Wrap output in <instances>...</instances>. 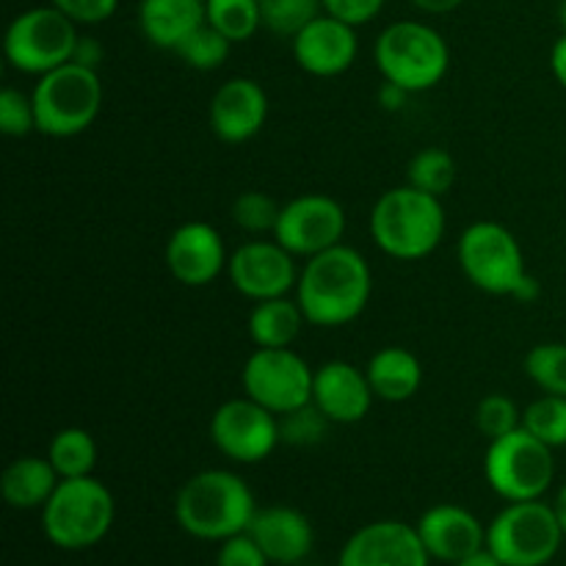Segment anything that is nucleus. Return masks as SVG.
Here are the masks:
<instances>
[{"mask_svg":"<svg viewBox=\"0 0 566 566\" xmlns=\"http://www.w3.org/2000/svg\"><path fill=\"white\" fill-rule=\"evenodd\" d=\"M374 293L370 265L357 249L337 243L315 254L298 271L296 302L307 324L335 329L357 321Z\"/></svg>","mask_w":566,"mask_h":566,"instance_id":"1","label":"nucleus"},{"mask_svg":"<svg viewBox=\"0 0 566 566\" xmlns=\"http://www.w3.org/2000/svg\"><path fill=\"white\" fill-rule=\"evenodd\" d=\"M258 514L252 490L232 470H202L180 486L175 501L177 525L202 542H224L247 534Z\"/></svg>","mask_w":566,"mask_h":566,"instance_id":"2","label":"nucleus"},{"mask_svg":"<svg viewBox=\"0 0 566 566\" xmlns=\"http://www.w3.org/2000/svg\"><path fill=\"white\" fill-rule=\"evenodd\" d=\"M446 235L442 199L415 186H398L381 193L370 210V238L396 260H423Z\"/></svg>","mask_w":566,"mask_h":566,"instance_id":"3","label":"nucleus"},{"mask_svg":"<svg viewBox=\"0 0 566 566\" xmlns=\"http://www.w3.org/2000/svg\"><path fill=\"white\" fill-rule=\"evenodd\" d=\"M116 503L108 486L94 475L61 479L42 509V531L61 551H88L108 536Z\"/></svg>","mask_w":566,"mask_h":566,"instance_id":"4","label":"nucleus"},{"mask_svg":"<svg viewBox=\"0 0 566 566\" xmlns=\"http://www.w3.org/2000/svg\"><path fill=\"white\" fill-rule=\"evenodd\" d=\"M374 59L385 81L418 94L442 83L451 66V48L437 28L420 20H398L379 33Z\"/></svg>","mask_w":566,"mask_h":566,"instance_id":"5","label":"nucleus"},{"mask_svg":"<svg viewBox=\"0 0 566 566\" xmlns=\"http://www.w3.org/2000/svg\"><path fill=\"white\" fill-rule=\"evenodd\" d=\"M36 108V130L50 138H72L86 133L103 108V83L97 70L70 64L48 72L31 92Z\"/></svg>","mask_w":566,"mask_h":566,"instance_id":"6","label":"nucleus"},{"mask_svg":"<svg viewBox=\"0 0 566 566\" xmlns=\"http://www.w3.org/2000/svg\"><path fill=\"white\" fill-rule=\"evenodd\" d=\"M566 539L558 514L545 501L509 503L486 528V551L503 566H545Z\"/></svg>","mask_w":566,"mask_h":566,"instance_id":"7","label":"nucleus"},{"mask_svg":"<svg viewBox=\"0 0 566 566\" xmlns=\"http://www.w3.org/2000/svg\"><path fill=\"white\" fill-rule=\"evenodd\" d=\"M77 39H81L77 22L70 20L64 11L55 9L53 3L33 6L9 22L3 53L17 72L42 77L70 64Z\"/></svg>","mask_w":566,"mask_h":566,"instance_id":"8","label":"nucleus"},{"mask_svg":"<svg viewBox=\"0 0 566 566\" xmlns=\"http://www.w3.org/2000/svg\"><path fill=\"white\" fill-rule=\"evenodd\" d=\"M486 484L506 503L542 501L556 479L553 448L517 429L490 442L484 457Z\"/></svg>","mask_w":566,"mask_h":566,"instance_id":"9","label":"nucleus"},{"mask_svg":"<svg viewBox=\"0 0 566 566\" xmlns=\"http://www.w3.org/2000/svg\"><path fill=\"white\" fill-rule=\"evenodd\" d=\"M457 260L464 276L490 296H512L525 280V254L509 227L497 221H475L457 243Z\"/></svg>","mask_w":566,"mask_h":566,"instance_id":"10","label":"nucleus"},{"mask_svg":"<svg viewBox=\"0 0 566 566\" xmlns=\"http://www.w3.org/2000/svg\"><path fill=\"white\" fill-rule=\"evenodd\" d=\"M315 370L293 348H258L243 365V392L274 415L313 401Z\"/></svg>","mask_w":566,"mask_h":566,"instance_id":"11","label":"nucleus"},{"mask_svg":"<svg viewBox=\"0 0 566 566\" xmlns=\"http://www.w3.org/2000/svg\"><path fill=\"white\" fill-rule=\"evenodd\" d=\"M210 442L235 464H258L282 442L280 415L249 396L224 401L210 418Z\"/></svg>","mask_w":566,"mask_h":566,"instance_id":"12","label":"nucleus"},{"mask_svg":"<svg viewBox=\"0 0 566 566\" xmlns=\"http://www.w3.org/2000/svg\"><path fill=\"white\" fill-rule=\"evenodd\" d=\"M346 210L326 193H302L282 205L274 238L293 258H315L326 249L343 243Z\"/></svg>","mask_w":566,"mask_h":566,"instance_id":"13","label":"nucleus"},{"mask_svg":"<svg viewBox=\"0 0 566 566\" xmlns=\"http://www.w3.org/2000/svg\"><path fill=\"white\" fill-rule=\"evenodd\" d=\"M298 271L302 269L296 265V258L276 238L274 241H265V238L247 241L230 254V263H227L232 287L252 302L280 298L296 291Z\"/></svg>","mask_w":566,"mask_h":566,"instance_id":"14","label":"nucleus"},{"mask_svg":"<svg viewBox=\"0 0 566 566\" xmlns=\"http://www.w3.org/2000/svg\"><path fill=\"white\" fill-rule=\"evenodd\" d=\"M431 556L418 528L398 520L368 523L348 536L337 566H429Z\"/></svg>","mask_w":566,"mask_h":566,"instance_id":"15","label":"nucleus"},{"mask_svg":"<svg viewBox=\"0 0 566 566\" xmlns=\"http://www.w3.org/2000/svg\"><path fill=\"white\" fill-rule=\"evenodd\" d=\"M166 269L180 285L205 287L227 271L230 254L219 230L208 221H186L166 241Z\"/></svg>","mask_w":566,"mask_h":566,"instance_id":"16","label":"nucleus"},{"mask_svg":"<svg viewBox=\"0 0 566 566\" xmlns=\"http://www.w3.org/2000/svg\"><path fill=\"white\" fill-rule=\"evenodd\" d=\"M291 42L296 64L315 77L343 75L352 70L359 53L357 28L326 11L315 17L307 28H302Z\"/></svg>","mask_w":566,"mask_h":566,"instance_id":"17","label":"nucleus"},{"mask_svg":"<svg viewBox=\"0 0 566 566\" xmlns=\"http://www.w3.org/2000/svg\"><path fill=\"white\" fill-rule=\"evenodd\" d=\"M210 130L224 144L258 136L269 119V94L254 77H230L210 99Z\"/></svg>","mask_w":566,"mask_h":566,"instance_id":"18","label":"nucleus"},{"mask_svg":"<svg viewBox=\"0 0 566 566\" xmlns=\"http://www.w3.org/2000/svg\"><path fill=\"white\" fill-rule=\"evenodd\" d=\"M374 387L368 374L346 359H332L315 368L313 403L337 426H352L368 418L374 407Z\"/></svg>","mask_w":566,"mask_h":566,"instance_id":"19","label":"nucleus"},{"mask_svg":"<svg viewBox=\"0 0 566 566\" xmlns=\"http://www.w3.org/2000/svg\"><path fill=\"white\" fill-rule=\"evenodd\" d=\"M415 528H418L429 556L442 564L453 566L486 547V528L481 525V520L457 503L431 506Z\"/></svg>","mask_w":566,"mask_h":566,"instance_id":"20","label":"nucleus"},{"mask_svg":"<svg viewBox=\"0 0 566 566\" xmlns=\"http://www.w3.org/2000/svg\"><path fill=\"white\" fill-rule=\"evenodd\" d=\"M247 534L258 542L271 564L280 566L302 564L315 542L310 520L293 506L258 509Z\"/></svg>","mask_w":566,"mask_h":566,"instance_id":"21","label":"nucleus"},{"mask_svg":"<svg viewBox=\"0 0 566 566\" xmlns=\"http://www.w3.org/2000/svg\"><path fill=\"white\" fill-rule=\"evenodd\" d=\"M208 22L205 0H142L138 25L144 39L160 50H177L199 25Z\"/></svg>","mask_w":566,"mask_h":566,"instance_id":"22","label":"nucleus"},{"mask_svg":"<svg viewBox=\"0 0 566 566\" xmlns=\"http://www.w3.org/2000/svg\"><path fill=\"white\" fill-rule=\"evenodd\" d=\"M365 374H368L376 398L387 403L409 401L418 396L420 385H423V365L409 348L401 346L379 348L370 357Z\"/></svg>","mask_w":566,"mask_h":566,"instance_id":"23","label":"nucleus"},{"mask_svg":"<svg viewBox=\"0 0 566 566\" xmlns=\"http://www.w3.org/2000/svg\"><path fill=\"white\" fill-rule=\"evenodd\" d=\"M61 484V475L42 457H20L3 470L0 492L11 509H44V503L53 497L55 486Z\"/></svg>","mask_w":566,"mask_h":566,"instance_id":"24","label":"nucleus"},{"mask_svg":"<svg viewBox=\"0 0 566 566\" xmlns=\"http://www.w3.org/2000/svg\"><path fill=\"white\" fill-rule=\"evenodd\" d=\"M307 324L296 298L280 296L254 302L249 313V337L258 348H291Z\"/></svg>","mask_w":566,"mask_h":566,"instance_id":"25","label":"nucleus"},{"mask_svg":"<svg viewBox=\"0 0 566 566\" xmlns=\"http://www.w3.org/2000/svg\"><path fill=\"white\" fill-rule=\"evenodd\" d=\"M48 459L61 479H83L97 468V442L86 429L70 426V429L55 431L48 448Z\"/></svg>","mask_w":566,"mask_h":566,"instance_id":"26","label":"nucleus"},{"mask_svg":"<svg viewBox=\"0 0 566 566\" xmlns=\"http://www.w3.org/2000/svg\"><path fill=\"white\" fill-rule=\"evenodd\" d=\"M208 25L224 33L232 44L247 42L263 28L260 0H205Z\"/></svg>","mask_w":566,"mask_h":566,"instance_id":"27","label":"nucleus"},{"mask_svg":"<svg viewBox=\"0 0 566 566\" xmlns=\"http://www.w3.org/2000/svg\"><path fill=\"white\" fill-rule=\"evenodd\" d=\"M407 182L442 199L451 191L453 182H457V160L442 147L420 149L418 155H412L407 166Z\"/></svg>","mask_w":566,"mask_h":566,"instance_id":"28","label":"nucleus"},{"mask_svg":"<svg viewBox=\"0 0 566 566\" xmlns=\"http://www.w3.org/2000/svg\"><path fill=\"white\" fill-rule=\"evenodd\" d=\"M523 429L556 448L566 446V396H539L523 409Z\"/></svg>","mask_w":566,"mask_h":566,"instance_id":"29","label":"nucleus"},{"mask_svg":"<svg viewBox=\"0 0 566 566\" xmlns=\"http://www.w3.org/2000/svg\"><path fill=\"white\" fill-rule=\"evenodd\" d=\"M525 376L547 396H566V343H539L525 354Z\"/></svg>","mask_w":566,"mask_h":566,"instance_id":"30","label":"nucleus"},{"mask_svg":"<svg viewBox=\"0 0 566 566\" xmlns=\"http://www.w3.org/2000/svg\"><path fill=\"white\" fill-rule=\"evenodd\" d=\"M263 28L274 36L293 39L302 28H307L315 17L324 14L321 0H260Z\"/></svg>","mask_w":566,"mask_h":566,"instance_id":"31","label":"nucleus"},{"mask_svg":"<svg viewBox=\"0 0 566 566\" xmlns=\"http://www.w3.org/2000/svg\"><path fill=\"white\" fill-rule=\"evenodd\" d=\"M230 48H232L230 39H227L224 33L216 31L213 25H208V22H205V25H199L197 31H193L191 36H188L186 42L175 50V53L180 55L182 64L191 66V70L213 72V70H219L227 59H230Z\"/></svg>","mask_w":566,"mask_h":566,"instance_id":"32","label":"nucleus"},{"mask_svg":"<svg viewBox=\"0 0 566 566\" xmlns=\"http://www.w3.org/2000/svg\"><path fill=\"white\" fill-rule=\"evenodd\" d=\"M332 420L315 407L313 401L304 407L293 409V412L280 415V437L285 446L293 448H315L326 440L332 429Z\"/></svg>","mask_w":566,"mask_h":566,"instance_id":"33","label":"nucleus"},{"mask_svg":"<svg viewBox=\"0 0 566 566\" xmlns=\"http://www.w3.org/2000/svg\"><path fill=\"white\" fill-rule=\"evenodd\" d=\"M280 210L282 205H276L269 193L243 191L232 202V221H235L238 230L249 232V235H265V232L276 230Z\"/></svg>","mask_w":566,"mask_h":566,"instance_id":"34","label":"nucleus"},{"mask_svg":"<svg viewBox=\"0 0 566 566\" xmlns=\"http://www.w3.org/2000/svg\"><path fill=\"white\" fill-rule=\"evenodd\" d=\"M475 429L492 442L497 437H506L512 431L523 429V412H520L517 403L509 396L492 392V396L481 398L479 407H475Z\"/></svg>","mask_w":566,"mask_h":566,"instance_id":"35","label":"nucleus"},{"mask_svg":"<svg viewBox=\"0 0 566 566\" xmlns=\"http://www.w3.org/2000/svg\"><path fill=\"white\" fill-rule=\"evenodd\" d=\"M0 130L11 138H25L36 130V108L31 94L9 86L0 92Z\"/></svg>","mask_w":566,"mask_h":566,"instance_id":"36","label":"nucleus"},{"mask_svg":"<svg viewBox=\"0 0 566 566\" xmlns=\"http://www.w3.org/2000/svg\"><path fill=\"white\" fill-rule=\"evenodd\" d=\"M271 562L260 551L258 542L249 534H238L232 539H224L216 556V566H269Z\"/></svg>","mask_w":566,"mask_h":566,"instance_id":"37","label":"nucleus"},{"mask_svg":"<svg viewBox=\"0 0 566 566\" xmlns=\"http://www.w3.org/2000/svg\"><path fill=\"white\" fill-rule=\"evenodd\" d=\"M50 3L64 11L77 25H99L119 9V0H50Z\"/></svg>","mask_w":566,"mask_h":566,"instance_id":"38","label":"nucleus"},{"mask_svg":"<svg viewBox=\"0 0 566 566\" xmlns=\"http://www.w3.org/2000/svg\"><path fill=\"white\" fill-rule=\"evenodd\" d=\"M321 3H324L326 14L359 28V25H368L374 17H379L387 0H321Z\"/></svg>","mask_w":566,"mask_h":566,"instance_id":"39","label":"nucleus"},{"mask_svg":"<svg viewBox=\"0 0 566 566\" xmlns=\"http://www.w3.org/2000/svg\"><path fill=\"white\" fill-rule=\"evenodd\" d=\"M105 59V50L99 44V39L94 36H81L75 44V53H72V61L81 66H88V70H99Z\"/></svg>","mask_w":566,"mask_h":566,"instance_id":"40","label":"nucleus"},{"mask_svg":"<svg viewBox=\"0 0 566 566\" xmlns=\"http://www.w3.org/2000/svg\"><path fill=\"white\" fill-rule=\"evenodd\" d=\"M409 97H412V92H407V88H401V86H398V83L385 81V83H381V86H379V105H381V108H385V111H392V114H396V111L407 108Z\"/></svg>","mask_w":566,"mask_h":566,"instance_id":"41","label":"nucleus"},{"mask_svg":"<svg viewBox=\"0 0 566 566\" xmlns=\"http://www.w3.org/2000/svg\"><path fill=\"white\" fill-rule=\"evenodd\" d=\"M539 296H542V285L534 274H525V280L520 282L517 291L512 293L514 302H520V304H534Z\"/></svg>","mask_w":566,"mask_h":566,"instance_id":"42","label":"nucleus"},{"mask_svg":"<svg viewBox=\"0 0 566 566\" xmlns=\"http://www.w3.org/2000/svg\"><path fill=\"white\" fill-rule=\"evenodd\" d=\"M551 70H553V75H556V81L562 83V88H566V33H562V39L553 44Z\"/></svg>","mask_w":566,"mask_h":566,"instance_id":"43","label":"nucleus"},{"mask_svg":"<svg viewBox=\"0 0 566 566\" xmlns=\"http://www.w3.org/2000/svg\"><path fill=\"white\" fill-rule=\"evenodd\" d=\"M464 0H412L415 9L426 11V14H448V11H457Z\"/></svg>","mask_w":566,"mask_h":566,"instance_id":"44","label":"nucleus"},{"mask_svg":"<svg viewBox=\"0 0 566 566\" xmlns=\"http://www.w3.org/2000/svg\"><path fill=\"white\" fill-rule=\"evenodd\" d=\"M453 566H503L501 562H497L495 556H492L490 551H479V553H473V556H468L464 558V562H459V564H453Z\"/></svg>","mask_w":566,"mask_h":566,"instance_id":"45","label":"nucleus"},{"mask_svg":"<svg viewBox=\"0 0 566 566\" xmlns=\"http://www.w3.org/2000/svg\"><path fill=\"white\" fill-rule=\"evenodd\" d=\"M553 509H556L558 523H562V528H564V534H566V484L562 486V490H558L556 503H553Z\"/></svg>","mask_w":566,"mask_h":566,"instance_id":"46","label":"nucleus"},{"mask_svg":"<svg viewBox=\"0 0 566 566\" xmlns=\"http://www.w3.org/2000/svg\"><path fill=\"white\" fill-rule=\"evenodd\" d=\"M558 22H562V31L566 33V0H562V6H558Z\"/></svg>","mask_w":566,"mask_h":566,"instance_id":"47","label":"nucleus"}]
</instances>
